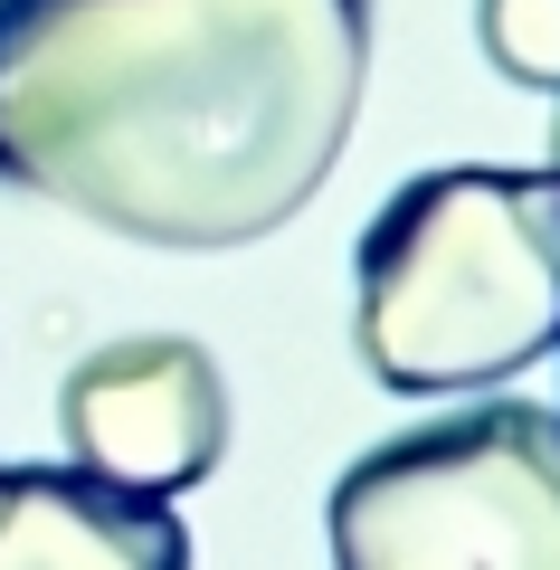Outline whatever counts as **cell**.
Returning <instances> with one entry per match:
<instances>
[{"mask_svg":"<svg viewBox=\"0 0 560 570\" xmlns=\"http://www.w3.org/2000/svg\"><path fill=\"white\" fill-rule=\"evenodd\" d=\"M371 96V0H0V181L219 257L323 200Z\"/></svg>","mask_w":560,"mask_h":570,"instance_id":"6da1fadb","label":"cell"},{"mask_svg":"<svg viewBox=\"0 0 560 570\" xmlns=\"http://www.w3.org/2000/svg\"><path fill=\"white\" fill-rule=\"evenodd\" d=\"M352 343L381 390H494L560 352L551 171L446 163L400 181L352 257Z\"/></svg>","mask_w":560,"mask_h":570,"instance_id":"7a4b0ae2","label":"cell"},{"mask_svg":"<svg viewBox=\"0 0 560 570\" xmlns=\"http://www.w3.org/2000/svg\"><path fill=\"white\" fill-rule=\"evenodd\" d=\"M333 570H560V419L475 400L381 438L333 485Z\"/></svg>","mask_w":560,"mask_h":570,"instance_id":"3957f363","label":"cell"},{"mask_svg":"<svg viewBox=\"0 0 560 570\" xmlns=\"http://www.w3.org/2000/svg\"><path fill=\"white\" fill-rule=\"evenodd\" d=\"M58 428L67 466L171 504L228 456V381L190 333H115L58 381Z\"/></svg>","mask_w":560,"mask_h":570,"instance_id":"277c9868","label":"cell"},{"mask_svg":"<svg viewBox=\"0 0 560 570\" xmlns=\"http://www.w3.org/2000/svg\"><path fill=\"white\" fill-rule=\"evenodd\" d=\"M0 570H190V532L86 466H0Z\"/></svg>","mask_w":560,"mask_h":570,"instance_id":"5b68a950","label":"cell"},{"mask_svg":"<svg viewBox=\"0 0 560 570\" xmlns=\"http://www.w3.org/2000/svg\"><path fill=\"white\" fill-rule=\"evenodd\" d=\"M475 48L503 86L560 96V0H475Z\"/></svg>","mask_w":560,"mask_h":570,"instance_id":"8992f818","label":"cell"},{"mask_svg":"<svg viewBox=\"0 0 560 570\" xmlns=\"http://www.w3.org/2000/svg\"><path fill=\"white\" fill-rule=\"evenodd\" d=\"M541 171H551V190H560V105H551V153H541Z\"/></svg>","mask_w":560,"mask_h":570,"instance_id":"52a82bcc","label":"cell"}]
</instances>
